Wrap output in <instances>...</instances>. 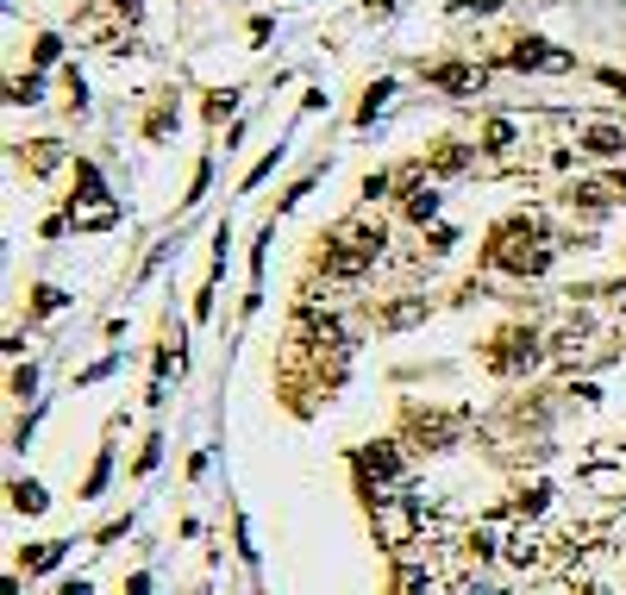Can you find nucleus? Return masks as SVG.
<instances>
[{
	"label": "nucleus",
	"instance_id": "aec40b11",
	"mask_svg": "<svg viewBox=\"0 0 626 595\" xmlns=\"http://www.w3.org/2000/svg\"><path fill=\"white\" fill-rule=\"evenodd\" d=\"M7 100H13V107H32V100H38V70H32V75H20V82H13V95H7Z\"/></svg>",
	"mask_w": 626,
	"mask_h": 595
},
{
	"label": "nucleus",
	"instance_id": "412c9836",
	"mask_svg": "<svg viewBox=\"0 0 626 595\" xmlns=\"http://www.w3.org/2000/svg\"><path fill=\"white\" fill-rule=\"evenodd\" d=\"M420 314H426V301H401V307H389L382 320H389V326H407V320H420Z\"/></svg>",
	"mask_w": 626,
	"mask_h": 595
},
{
	"label": "nucleus",
	"instance_id": "6ab92c4d",
	"mask_svg": "<svg viewBox=\"0 0 626 595\" xmlns=\"http://www.w3.org/2000/svg\"><path fill=\"white\" fill-rule=\"evenodd\" d=\"M57 57H63V38H57V32H45V38H38V50H32V63L45 70V63H57Z\"/></svg>",
	"mask_w": 626,
	"mask_h": 595
},
{
	"label": "nucleus",
	"instance_id": "f03ea898",
	"mask_svg": "<svg viewBox=\"0 0 626 595\" xmlns=\"http://www.w3.org/2000/svg\"><path fill=\"white\" fill-rule=\"evenodd\" d=\"M382 245H389V232L370 220H345L332 239H326V276H339V282H351V276H364L382 257Z\"/></svg>",
	"mask_w": 626,
	"mask_h": 595
},
{
	"label": "nucleus",
	"instance_id": "6e6552de",
	"mask_svg": "<svg viewBox=\"0 0 626 595\" xmlns=\"http://www.w3.org/2000/svg\"><path fill=\"white\" fill-rule=\"evenodd\" d=\"M357 471H364V476H376V489L389 496V483H401V451L389 446V439H376V446H364V451H357Z\"/></svg>",
	"mask_w": 626,
	"mask_h": 595
},
{
	"label": "nucleus",
	"instance_id": "f8f14e48",
	"mask_svg": "<svg viewBox=\"0 0 626 595\" xmlns=\"http://www.w3.org/2000/svg\"><path fill=\"white\" fill-rule=\"evenodd\" d=\"M432 214H439V195H432V189H426L420 175H407V220H432Z\"/></svg>",
	"mask_w": 626,
	"mask_h": 595
},
{
	"label": "nucleus",
	"instance_id": "ddd939ff",
	"mask_svg": "<svg viewBox=\"0 0 626 595\" xmlns=\"http://www.w3.org/2000/svg\"><path fill=\"white\" fill-rule=\"evenodd\" d=\"M389 95H395V82H370V88H364V107H357V125H370L376 113L389 107Z\"/></svg>",
	"mask_w": 626,
	"mask_h": 595
},
{
	"label": "nucleus",
	"instance_id": "9d476101",
	"mask_svg": "<svg viewBox=\"0 0 626 595\" xmlns=\"http://www.w3.org/2000/svg\"><path fill=\"white\" fill-rule=\"evenodd\" d=\"M576 150H589V157H621L626 132H621V125H582V145H576Z\"/></svg>",
	"mask_w": 626,
	"mask_h": 595
},
{
	"label": "nucleus",
	"instance_id": "2eb2a0df",
	"mask_svg": "<svg viewBox=\"0 0 626 595\" xmlns=\"http://www.w3.org/2000/svg\"><path fill=\"white\" fill-rule=\"evenodd\" d=\"M63 564V539H45V546L25 551V571H57Z\"/></svg>",
	"mask_w": 626,
	"mask_h": 595
},
{
	"label": "nucleus",
	"instance_id": "dca6fc26",
	"mask_svg": "<svg viewBox=\"0 0 626 595\" xmlns=\"http://www.w3.org/2000/svg\"><path fill=\"white\" fill-rule=\"evenodd\" d=\"M25 163H32V170H57V163H63V150L50 145V138H32V150H20Z\"/></svg>",
	"mask_w": 626,
	"mask_h": 595
},
{
	"label": "nucleus",
	"instance_id": "4be33fe9",
	"mask_svg": "<svg viewBox=\"0 0 626 595\" xmlns=\"http://www.w3.org/2000/svg\"><path fill=\"white\" fill-rule=\"evenodd\" d=\"M63 307V289H38V301H32V314H57Z\"/></svg>",
	"mask_w": 626,
	"mask_h": 595
},
{
	"label": "nucleus",
	"instance_id": "20e7f679",
	"mask_svg": "<svg viewBox=\"0 0 626 595\" xmlns=\"http://www.w3.org/2000/svg\"><path fill=\"white\" fill-rule=\"evenodd\" d=\"M482 357H489L495 376H520L539 364V332H532V326H507V332H495V345L482 351Z\"/></svg>",
	"mask_w": 626,
	"mask_h": 595
},
{
	"label": "nucleus",
	"instance_id": "9b49d317",
	"mask_svg": "<svg viewBox=\"0 0 626 595\" xmlns=\"http://www.w3.org/2000/svg\"><path fill=\"white\" fill-rule=\"evenodd\" d=\"M426 170L432 175H457V170H470V145H457V138H445V145L426 157Z\"/></svg>",
	"mask_w": 626,
	"mask_h": 595
},
{
	"label": "nucleus",
	"instance_id": "7ed1b4c3",
	"mask_svg": "<svg viewBox=\"0 0 626 595\" xmlns=\"http://www.w3.org/2000/svg\"><path fill=\"white\" fill-rule=\"evenodd\" d=\"M75 182H82V195L70 201V226L95 232V226H113V220H120V201H107L95 163H75Z\"/></svg>",
	"mask_w": 626,
	"mask_h": 595
},
{
	"label": "nucleus",
	"instance_id": "4468645a",
	"mask_svg": "<svg viewBox=\"0 0 626 595\" xmlns=\"http://www.w3.org/2000/svg\"><path fill=\"white\" fill-rule=\"evenodd\" d=\"M395 595H432V571H420V564H401V571H395Z\"/></svg>",
	"mask_w": 626,
	"mask_h": 595
},
{
	"label": "nucleus",
	"instance_id": "0eeeda50",
	"mask_svg": "<svg viewBox=\"0 0 626 595\" xmlns=\"http://www.w3.org/2000/svg\"><path fill=\"white\" fill-rule=\"evenodd\" d=\"M426 82L445 88V95H482V88H489V70H482V63H432Z\"/></svg>",
	"mask_w": 626,
	"mask_h": 595
},
{
	"label": "nucleus",
	"instance_id": "a211bd4d",
	"mask_svg": "<svg viewBox=\"0 0 626 595\" xmlns=\"http://www.w3.org/2000/svg\"><path fill=\"white\" fill-rule=\"evenodd\" d=\"M514 145V125L507 120H489V132H482V150H507Z\"/></svg>",
	"mask_w": 626,
	"mask_h": 595
},
{
	"label": "nucleus",
	"instance_id": "f3484780",
	"mask_svg": "<svg viewBox=\"0 0 626 595\" xmlns=\"http://www.w3.org/2000/svg\"><path fill=\"white\" fill-rule=\"evenodd\" d=\"M7 496H13V508H20V514H45V489H38V483H13Z\"/></svg>",
	"mask_w": 626,
	"mask_h": 595
},
{
	"label": "nucleus",
	"instance_id": "423d86ee",
	"mask_svg": "<svg viewBox=\"0 0 626 595\" xmlns=\"http://www.w3.org/2000/svg\"><path fill=\"white\" fill-rule=\"evenodd\" d=\"M407 439L420 451H445L451 439H457V414H426V408H414V414H407Z\"/></svg>",
	"mask_w": 626,
	"mask_h": 595
},
{
	"label": "nucleus",
	"instance_id": "1a4fd4ad",
	"mask_svg": "<svg viewBox=\"0 0 626 595\" xmlns=\"http://www.w3.org/2000/svg\"><path fill=\"white\" fill-rule=\"evenodd\" d=\"M539 558H545V533H532V526H514V533H507V564H539Z\"/></svg>",
	"mask_w": 626,
	"mask_h": 595
},
{
	"label": "nucleus",
	"instance_id": "f257e3e1",
	"mask_svg": "<svg viewBox=\"0 0 626 595\" xmlns=\"http://www.w3.org/2000/svg\"><path fill=\"white\" fill-rule=\"evenodd\" d=\"M482 257L507 276H545L557 245H551V232L539 214H514V220H501L495 232H489V251H482Z\"/></svg>",
	"mask_w": 626,
	"mask_h": 595
},
{
	"label": "nucleus",
	"instance_id": "5701e85b",
	"mask_svg": "<svg viewBox=\"0 0 626 595\" xmlns=\"http://www.w3.org/2000/svg\"><path fill=\"white\" fill-rule=\"evenodd\" d=\"M389 182H395V175H382V170H376V175H364V201H376V195H389Z\"/></svg>",
	"mask_w": 626,
	"mask_h": 595
},
{
	"label": "nucleus",
	"instance_id": "39448f33",
	"mask_svg": "<svg viewBox=\"0 0 626 595\" xmlns=\"http://www.w3.org/2000/svg\"><path fill=\"white\" fill-rule=\"evenodd\" d=\"M501 63L507 70H570V50H551L545 38H507V50H501Z\"/></svg>",
	"mask_w": 626,
	"mask_h": 595
}]
</instances>
